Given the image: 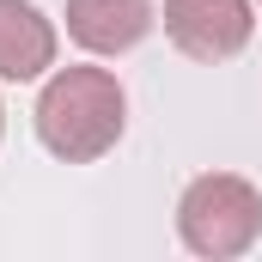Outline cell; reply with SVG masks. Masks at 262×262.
Masks as SVG:
<instances>
[{"label":"cell","instance_id":"2","mask_svg":"<svg viewBox=\"0 0 262 262\" xmlns=\"http://www.w3.org/2000/svg\"><path fill=\"white\" fill-rule=\"evenodd\" d=\"M177 232L195 256H213V262L244 256L262 238V189L232 171H207L177 201Z\"/></svg>","mask_w":262,"mask_h":262},{"label":"cell","instance_id":"1","mask_svg":"<svg viewBox=\"0 0 262 262\" xmlns=\"http://www.w3.org/2000/svg\"><path fill=\"white\" fill-rule=\"evenodd\" d=\"M128 128V98L122 79L110 67H55L43 98H37V140L67 159V165H92L104 159Z\"/></svg>","mask_w":262,"mask_h":262},{"label":"cell","instance_id":"4","mask_svg":"<svg viewBox=\"0 0 262 262\" xmlns=\"http://www.w3.org/2000/svg\"><path fill=\"white\" fill-rule=\"evenodd\" d=\"M152 25V0H67V37L92 55H128Z\"/></svg>","mask_w":262,"mask_h":262},{"label":"cell","instance_id":"6","mask_svg":"<svg viewBox=\"0 0 262 262\" xmlns=\"http://www.w3.org/2000/svg\"><path fill=\"white\" fill-rule=\"evenodd\" d=\"M0 128H6V110H0Z\"/></svg>","mask_w":262,"mask_h":262},{"label":"cell","instance_id":"3","mask_svg":"<svg viewBox=\"0 0 262 262\" xmlns=\"http://www.w3.org/2000/svg\"><path fill=\"white\" fill-rule=\"evenodd\" d=\"M256 31L250 0H165V37L189 61H232Z\"/></svg>","mask_w":262,"mask_h":262},{"label":"cell","instance_id":"5","mask_svg":"<svg viewBox=\"0 0 262 262\" xmlns=\"http://www.w3.org/2000/svg\"><path fill=\"white\" fill-rule=\"evenodd\" d=\"M55 67V25L31 0H0V79H37Z\"/></svg>","mask_w":262,"mask_h":262}]
</instances>
